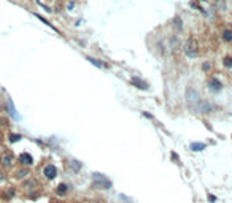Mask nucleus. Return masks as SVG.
Instances as JSON below:
<instances>
[{"mask_svg": "<svg viewBox=\"0 0 232 203\" xmlns=\"http://www.w3.org/2000/svg\"><path fill=\"white\" fill-rule=\"evenodd\" d=\"M186 102H188V105H189V108H192V110L197 111L199 106H200V103H202L200 94H199L196 89L188 87V89H186Z\"/></svg>", "mask_w": 232, "mask_h": 203, "instance_id": "1", "label": "nucleus"}, {"mask_svg": "<svg viewBox=\"0 0 232 203\" xmlns=\"http://www.w3.org/2000/svg\"><path fill=\"white\" fill-rule=\"evenodd\" d=\"M92 187L96 189H111V181L103 176L102 173H94L92 174Z\"/></svg>", "mask_w": 232, "mask_h": 203, "instance_id": "2", "label": "nucleus"}, {"mask_svg": "<svg viewBox=\"0 0 232 203\" xmlns=\"http://www.w3.org/2000/svg\"><path fill=\"white\" fill-rule=\"evenodd\" d=\"M183 51H185V54H186L189 59L197 57V54H199V44H197V41L194 40V38H189V40L185 43Z\"/></svg>", "mask_w": 232, "mask_h": 203, "instance_id": "3", "label": "nucleus"}, {"mask_svg": "<svg viewBox=\"0 0 232 203\" xmlns=\"http://www.w3.org/2000/svg\"><path fill=\"white\" fill-rule=\"evenodd\" d=\"M14 163V154L11 151H5L2 152V156H0V165L3 168H11Z\"/></svg>", "mask_w": 232, "mask_h": 203, "instance_id": "4", "label": "nucleus"}, {"mask_svg": "<svg viewBox=\"0 0 232 203\" xmlns=\"http://www.w3.org/2000/svg\"><path fill=\"white\" fill-rule=\"evenodd\" d=\"M43 174H45V178L46 179H54L57 176V168H56V165H53V163H48V165L43 168Z\"/></svg>", "mask_w": 232, "mask_h": 203, "instance_id": "5", "label": "nucleus"}, {"mask_svg": "<svg viewBox=\"0 0 232 203\" xmlns=\"http://www.w3.org/2000/svg\"><path fill=\"white\" fill-rule=\"evenodd\" d=\"M208 89L215 94L221 92V89H223V83H221L218 78H210L208 80Z\"/></svg>", "mask_w": 232, "mask_h": 203, "instance_id": "6", "label": "nucleus"}, {"mask_svg": "<svg viewBox=\"0 0 232 203\" xmlns=\"http://www.w3.org/2000/svg\"><path fill=\"white\" fill-rule=\"evenodd\" d=\"M18 162H19L23 167H30L32 163H34V157H32L29 152H23V154H19Z\"/></svg>", "mask_w": 232, "mask_h": 203, "instance_id": "7", "label": "nucleus"}, {"mask_svg": "<svg viewBox=\"0 0 232 203\" xmlns=\"http://www.w3.org/2000/svg\"><path fill=\"white\" fill-rule=\"evenodd\" d=\"M130 84L135 86V87H139V89H142V91H148V89H150V86H148L143 80H140L139 76H132L130 78Z\"/></svg>", "mask_w": 232, "mask_h": 203, "instance_id": "8", "label": "nucleus"}, {"mask_svg": "<svg viewBox=\"0 0 232 203\" xmlns=\"http://www.w3.org/2000/svg\"><path fill=\"white\" fill-rule=\"evenodd\" d=\"M67 194H69V186L65 184V183H60L57 187H56V195L64 197V195H67Z\"/></svg>", "mask_w": 232, "mask_h": 203, "instance_id": "9", "label": "nucleus"}, {"mask_svg": "<svg viewBox=\"0 0 232 203\" xmlns=\"http://www.w3.org/2000/svg\"><path fill=\"white\" fill-rule=\"evenodd\" d=\"M210 110H212V105L208 103V102H203L202 100V103H200V106H199V113H210Z\"/></svg>", "mask_w": 232, "mask_h": 203, "instance_id": "10", "label": "nucleus"}, {"mask_svg": "<svg viewBox=\"0 0 232 203\" xmlns=\"http://www.w3.org/2000/svg\"><path fill=\"white\" fill-rule=\"evenodd\" d=\"M29 174H30V171H29V168L26 167V168H21L19 171H16L14 176L18 178V179H23V178H26V176H29Z\"/></svg>", "mask_w": 232, "mask_h": 203, "instance_id": "11", "label": "nucleus"}, {"mask_svg": "<svg viewBox=\"0 0 232 203\" xmlns=\"http://www.w3.org/2000/svg\"><path fill=\"white\" fill-rule=\"evenodd\" d=\"M221 37H223V40H224L226 43H230V41H232V30H229V29L223 30V33H221Z\"/></svg>", "mask_w": 232, "mask_h": 203, "instance_id": "12", "label": "nucleus"}, {"mask_svg": "<svg viewBox=\"0 0 232 203\" xmlns=\"http://www.w3.org/2000/svg\"><path fill=\"white\" fill-rule=\"evenodd\" d=\"M173 27H175V29L176 30H183V22H181V18H180V16H175V18H173Z\"/></svg>", "mask_w": 232, "mask_h": 203, "instance_id": "13", "label": "nucleus"}, {"mask_svg": "<svg viewBox=\"0 0 232 203\" xmlns=\"http://www.w3.org/2000/svg\"><path fill=\"white\" fill-rule=\"evenodd\" d=\"M207 146H205V143H192L191 144V151H203Z\"/></svg>", "mask_w": 232, "mask_h": 203, "instance_id": "14", "label": "nucleus"}, {"mask_svg": "<svg viewBox=\"0 0 232 203\" xmlns=\"http://www.w3.org/2000/svg\"><path fill=\"white\" fill-rule=\"evenodd\" d=\"M21 138H23V137H21L19 133H10L8 135V141L10 143H16V141H19Z\"/></svg>", "mask_w": 232, "mask_h": 203, "instance_id": "15", "label": "nucleus"}, {"mask_svg": "<svg viewBox=\"0 0 232 203\" xmlns=\"http://www.w3.org/2000/svg\"><path fill=\"white\" fill-rule=\"evenodd\" d=\"M86 59L89 60V62H91L92 65H96L97 68H103V67H105V65H103V64H102V62L99 60V59H94V57H86Z\"/></svg>", "mask_w": 232, "mask_h": 203, "instance_id": "16", "label": "nucleus"}, {"mask_svg": "<svg viewBox=\"0 0 232 203\" xmlns=\"http://www.w3.org/2000/svg\"><path fill=\"white\" fill-rule=\"evenodd\" d=\"M69 163H70V167L73 168L75 171H80L81 170V162H78V160H70Z\"/></svg>", "mask_w": 232, "mask_h": 203, "instance_id": "17", "label": "nucleus"}, {"mask_svg": "<svg viewBox=\"0 0 232 203\" xmlns=\"http://www.w3.org/2000/svg\"><path fill=\"white\" fill-rule=\"evenodd\" d=\"M223 65L226 67V68H232V57H230V56H226V57H224Z\"/></svg>", "mask_w": 232, "mask_h": 203, "instance_id": "18", "label": "nucleus"}, {"mask_svg": "<svg viewBox=\"0 0 232 203\" xmlns=\"http://www.w3.org/2000/svg\"><path fill=\"white\" fill-rule=\"evenodd\" d=\"M37 18H38V19H40V21L43 22V24H46V26H49V27H51V29H53V30H56V27H54V26H53V24H51V22H49V21H46L45 18H41V16H40V14H37Z\"/></svg>", "mask_w": 232, "mask_h": 203, "instance_id": "19", "label": "nucleus"}, {"mask_svg": "<svg viewBox=\"0 0 232 203\" xmlns=\"http://www.w3.org/2000/svg\"><path fill=\"white\" fill-rule=\"evenodd\" d=\"M13 197H14V189H8L5 192V198H13Z\"/></svg>", "mask_w": 232, "mask_h": 203, "instance_id": "20", "label": "nucleus"}, {"mask_svg": "<svg viewBox=\"0 0 232 203\" xmlns=\"http://www.w3.org/2000/svg\"><path fill=\"white\" fill-rule=\"evenodd\" d=\"M121 198H123V203H132V201L127 198V197H124V195H121Z\"/></svg>", "mask_w": 232, "mask_h": 203, "instance_id": "21", "label": "nucleus"}, {"mask_svg": "<svg viewBox=\"0 0 232 203\" xmlns=\"http://www.w3.org/2000/svg\"><path fill=\"white\" fill-rule=\"evenodd\" d=\"M142 114H143V116H145V117H150V119H151V117H153L151 114H148V113H142Z\"/></svg>", "mask_w": 232, "mask_h": 203, "instance_id": "22", "label": "nucleus"}, {"mask_svg": "<svg viewBox=\"0 0 232 203\" xmlns=\"http://www.w3.org/2000/svg\"><path fill=\"white\" fill-rule=\"evenodd\" d=\"M0 141H2V133H0Z\"/></svg>", "mask_w": 232, "mask_h": 203, "instance_id": "23", "label": "nucleus"}, {"mask_svg": "<svg viewBox=\"0 0 232 203\" xmlns=\"http://www.w3.org/2000/svg\"><path fill=\"white\" fill-rule=\"evenodd\" d=\"M53 203H62V201H53Z\"/></svg>", "mask_w": 232, "mask_h": 203, "instance_id": "24", "label": "nucleus"}]
</instances>
